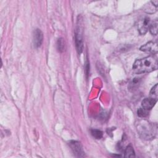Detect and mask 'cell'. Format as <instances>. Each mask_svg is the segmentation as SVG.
I'll return each instance as SVG.
<instances>
[{"label":"cell","instance_id":"12","mask_svg":"<svg viewBox=\"0 0 158 158\" xmlns=\"http://www.w3.org/2000/svg\"><path fill=\"white\" fill-rule=\"evenodd\" d=\"M57 48L59 52H62L65 49V43L63 38H59L57 42Z\"/></svg>","mask_w":158,"mask_h":158},{"label":"cell","instance_id":"3","mask_svg":"<svg viewBox=\"0 0 158 158\" xmlns=\"http://www.w3.org/2000/svg\"><path fill=\"white\" fill-rule=\"evenodd\" d=\"M83 33L82 28L80 25V20H77V28L75 30V41L77 51L78 54H81L83 49Z\"/></svg>","mask_w":158,"mask_h":158},{"label":"cell","instance_id":"7","mask_svg":"<svg viewBox=\"0 0 158 158\" xmlns=\"http://www.w3.org/2000/svg\"><path fill=\"white\" fill-rule=\"evenodd\" d=\"M43 40V35L42 31L38 28L35 29L33 31V41L34 46L36 48L40 47L42 44Z\"/></svg>","mask_w":158,"mask_h":158},{"label":"cell","instance_id":"10","mask_svg":"<svg viewBox=\"0 0 158 158\" xmlns=\"http://www.w3.org/2000/svg\"><path fill=\"white\" fill-rule=\"evenodd\" d=\"M149 29L152 35H156L157 34V21L155 20L151 23Z\"/></svg>","mask_w":158,"mask_h":158},{"label":"cell","instance_id":"9","mask_svg":"<svg viewBox=\"0 0 158 158\" xmlns=\"http://www.w3.org/2000/svg\"><path fill=\"white\" fill-rule=\"evenodd\" d=\"M124 156L126 157H135V151L131 145H128L125 149Z\"/></svg>","mask_w":158,"mask_h":158},{"label":"cell","instance_id":"6","mask_svg":"<svg viewBox=\"0 0 158 158\" xmlns=\"http://www.w3.org/2000/svg\"><path fill=\"white\" fill-rule=\"evenodd\" d=\"M139 49L141 51L149 52V53H151L152 54H157V52L158 51L157 44L156 43L153 42V41H149V42L146 43V44L141 46L140 47Z\"/></svg>","mask_w":158,"mask_h":158},{"label":"cell","instance_id":"11","mask_svg":"<svg viewBox=\"0 0 158 158\" xmlns=\"http://www.w3.org/2000/svg\"><path fill=\"white\" fill-rule=\"evenodd\" d=\"M91 133L92 136L97 139H101L102 137V132L98 129H91Z\"/></svg>","mask_w":158,"mask_h":158},{"label":"cell","instance_id":"5","mask_svg":"<svg viewBox=\"0 0 158 158\" xmlns=\"http://www.w3.org/2000/svg\"><path fill=\"white\" fill-rule=\"evenodd\" d=\"M69 146L73 154L77 157L84 156V151L83 150L82 146L80 142L77 141H70L69 142Z\"/></svg>","mask_w":158,"mask_h":158},{"label":"cell","instance_id":"8","mask_svg":"<svg viewBox=\"0 0 158 158\" xmlns=\"http://www.w3.org/2000/svg\"><path fill=\"white\" fill-rule=\"evenodd\" d=\"M157 100L153 98H146L142 101L141 106L143 109L149 110L155 106Z\"/></svg>","mask_w":158,"mask_h":158},{"label":"cell","instance_id":"13","mask_svg":"<svg viewBox=\"0 0 158 158\" xmlns=\"http://www.w3.org/2000/svg\"><path fill=\"white\" fill-rule=\"evenodd\" d=\"M137 114H138V115L140 117H145L148 115V110L141 107L138 109L137 111Z\"/></svg>","mask_w":158,"mask_h":158},{"label":"cell","instance_id":"1","mask_svg":"<svg viewBox=\"0 0 158 158\" xmlns=\"http://www.w3.org/2000/svg\"><path fill=\"white\" fill-rule=\"evenodd\" d=\"M157 66L158 63L156 57L149 56L143 59L136 60L133 65V70L137 74L148 73L156 70Z\"/></svg>","mask_w":158,"mask_h":158},{"label":"cell","instance_id":"14","mask_svg":"<svg viewBox=\"0 0 158 158\" xmlns=\"http://www.w3.org/2000/svg\"><path fill=\"white\" fill-rule=\"evenodd\" d=\"M150 95L154 99H157V84H156L150 91Z\"/></svg>","mask_w":158,"mask_h":158},{"label":"cell","instance_id":"4","mask_svg":"<svg viewBox=\"0 0 158 158\" xmlns=\"http://www.w3.org/2000/svg\"><path fill=\"white\" fill-rule=\"evenodd\" d=\"M151 24L150 19L148 17H143L139 19L138 22V30L140 35H144L149 30V26Z\"/></svg>","mask_w":158,"mask_h":158},{"label":"cell","instance_id":"2","mask_svg":"<svg viewBox=\"0 0 158 158\" xmlns=\"http://www.w3.org/2000/svg\"><path fill=\"white\" fill-rule=\"evenodd\" d=\"M137 130L139 135L144 139H149L154 136V128L149 123L146 121H141L139 122L138 125Z\"/></svg>","mask_w":158,"mask_h":158}]
</instances>
